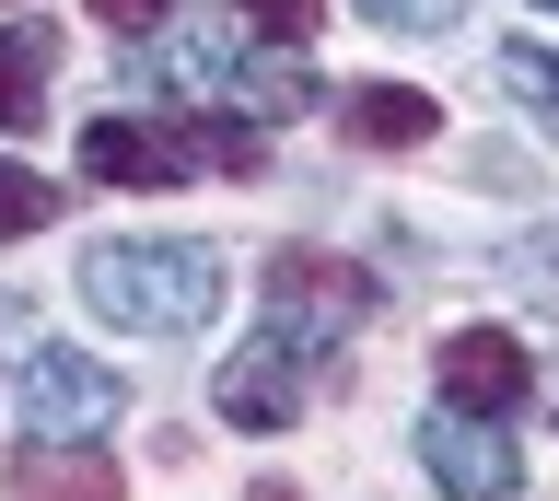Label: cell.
Returning <instances> with one entry per match:
<instances>
[{"label":"cell","instance_id":"17","mask_svg":"<svg viewBox=\"0 0 559 501\" xmlns=\"http://www.w3.org/2000/svg\"><path fill=\"white\" fill-rule=\"evenodd\" d=\"M94 12H105V24H117V36H152V24H164V12H175V0H94Z\"/></svg>","mask_w":559,"mask_h":501},{"label":"cell","instance_id":"3","mask_svg":"<svg viewBox=\"0 0 559 501\" xmlns=\"http://www.w3.org/2000/svg\"><path fill=\"white\" fill-rule=\"evenodd\" d=\"M199 152L257 164V141H245V129H152V117H94V129H82V176H94V187H187V176H199Z\"/></svg>","mask_w":559,"mask_h":501},{"label":"cell","instance_id":"7","mask_svg":"<svg viewBox=\"0 0 559 501\" xmlns=\"http://www.w3.org/2000/svg\"><path fill=\"white\" fill-rule=\"evenodd\" d=\"M443 408H478V420L524 408V350L501 338V326H454L443 338Z\"/></svg>","mask_w":559,"mask_h":501},{"label":"cell","instance_id":"1","mask_svg":"<svg viewBox=\"0 0 559 501\" xmlns=\"http://www.w3.org/2000/svg\"><path fill=\"white\" fill-rule=\"evenodd\" d=\"M70 291H82L105 326H129V338H199V326L222 315V257L187 246V234H105V246L70 269Z\"/></svg>","mask_w":559,"mask_h":501},{"label":"cell","instance_id":"6","mask_svg":"<svg viewBox=\"0 0 559 501\" xmlns=\"http://www.w3.org/2000/svg\"><path fill=\"white\" fill-rule=\"evenodd\" d=\"M12 396H24V431H47V443H94L117 420V373L82 361V350H35Z\"/></svg>","mask_w":559,"mask_h":501},{"label":"cell","instance_id":"14","mask_svg":"<svg viewBox=\"0 0 559 501\" xmlns=\"http://www.w3.org/2000/svg\"><path fill=\"white\" fill-rule=\"evenodd\" d=\"M501 269H513V281L536 291V303H559V222H548V234H524V246L501 257Z\"/></svg>","mask_w":559,"mask_h":501},{"label":"cell","instance_id":"16","mask_svg":"<svg viewBox=\"0 0 559 501\" xmlns=\"http://www.w3.org/2000/svg\"><path fill=\"white\" fill-rule=\"evenodd\" d=\"M314 12H326V0H245V24H257V36H280V47H304Z\"/></svg>","mask_w":559,"mask_h":501},{"label":"cell","instance_id":"13","mask_svg":"<svg viewBox=\"0 0 559 501\" xmlns=\"http://www.w3.org/2000/svg\"><path fill=\"white\" fill-rule=\"evenodd\" d=\"M47 222H59V187L24 176V164H0V246H12V234H47Z\"/></svg>","mask_w":559,"mask_h":501},{"label":"cell","instance_id":"18","mask_svg":"<svg viewBox=\"0 0 559 501\" xmlns=\"http://www.w3.org/2000/svg\"><path fill=\"white\" fill-rule=\"evenodd\" d=\"M245 501H292V490H280V478H257V490H245Z\"/></svg>","mask_w":559,"mask_h":501},{"label":"cell","instance_id":"2","mask_svg":"<svg viewBox=\"0 0 559 501\" xmlns=\"http://www.w3.org/2000/svg\"><path fill=\"white\" fill-rule=\"evenodd\" d=\"M269 326H280V338H304V350L361 338V326H373V269H349V257H326V246H280Z\"/></svg>","mask_w":559,"mask_h":501},{"label":"cell","instance_id":"10","mask_svg":"<svg viewBox=\"0 0 559 501\" xmlns=\"http://www.w3.org/2000/svg\"><path fill=\"white\" fill-rule=\"evenodd\" d=\"M47 59H59L47 24H0V129H35V117H47V94H35Z\"/></svg>","mask_w":559,"mask_h":501},{"label":"cell","instance_id":"15","mask_svg":"<svg viewBox=\"0 0 559 501\" xmlns=\"http://www.w3.org/2000/svg\"><path fill=\"white\" fill-rule=\"evenodd\" d=\"M361 12H373V24H396V36H443L466 0H361Z\"/></svg>","mask_w":559,"mask_h":501},{"label":"cell","instance_id":"8","mask_svg":"<svg viewBox=\"0 0 559 501\" xmlns=\"http://www.w3.org/2000/svg\"><path fill=\"white\" fill-rule=\"evenodd\" d=\"M12 501H129V478H117L94 443H47V431H35L24 466H12Z\"/></svg>","mask_w":559,"mask_h":501},{"label":"cell","instance_id":"4","mask_svg":"<svg viewBox=\"0 0 559 501\" xmlns=\"http://www.w3.org/2000/svg\"><path fill=\"white\" fill-rule=\"evenodd\" d=\"M419 466H431L454 501H513V490H524L513 431L478 420V408H431V420H419Z\"/></svg>","mask_w":559,"mask_h":501},{"label":"cell","instance_id":"5","mask_svg":"<svg viewBox=\"0 0 559 501\" xmlns=\"http://www.w3.org/2000/svg\"><path fill=\"white\" fill-rule=\"evenodd\" d=\"M304 373H314L304 338H280V326H269V338H245V350L222 361V420H234V431H292V420H304V396H314Z\"/></svg>","mask_w":559,"mask_h":501},{"label":"cell","instance_id":"11","mask_svg":"<svg viewBox=\"0 0 559 501\" xmlns=\"http://www.w3.org/2000/svg\"><path fill=\"white\" fill-rule=\"evenodd\" d=\"M501 82H513V106L559 141V47H536V36H524V47H501Z\"/></svg>","mask_w":559,"mask_h":501},{"label":"cell","instance_id":"19","mask_svg":"<svg viewBox=\"0 0 559 501\" xmlns=\"http://www.w3.org/2000/svg\"><path fill=\"white\" fill-rule=\"evenodd\" d=\"M548 12H559V0H548Z\"/></svg>","mask_w":559,"mask_h":501},{"label":"cell","instance_id":"12","mask_svg":"<svg viewBox=\"0 0 559 501\" xmlns=\"http://www.w3.org/2000/svg\"><path fill=\"white\" fill-rule=\"evenodd\" d=\"M314 94H326V82L292 71V59H245V94H234V106H245V117H304Z\"/></svg>","mask_w":559,"mask_h":501},{"label":"cell","instance_id":"9","mask_svg":"<svg viewBox=\"0 0 559 501\" xmlns=\"http://www.w3.org/2000/svg\"><path fill=\"white\" fill-rule=\"evenodd\" d=\"M338 129H349L361 152H419L431 129H443V106H431L419 82H361V94L338 106Z\"/></svg>","mask_w":559,"mask_h":501}]
</instances>
